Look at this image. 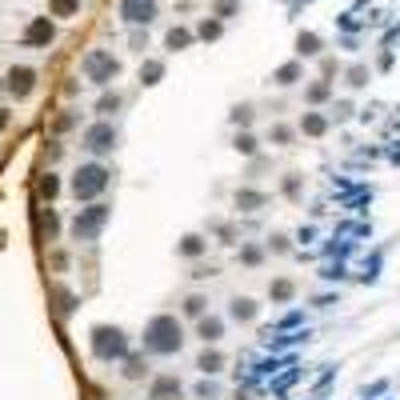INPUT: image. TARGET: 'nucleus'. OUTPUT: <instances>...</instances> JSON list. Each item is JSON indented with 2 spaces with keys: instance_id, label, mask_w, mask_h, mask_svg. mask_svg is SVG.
Listing matches in <instances>:
<instances>
[{
  "instance_id": "17",
  "label": "nucleus",
  "mask_w": 400,
  "mask_h": 400,
  "mask_svg": "<svg viewBox=\"0 0 400 400\" xmlns=\"http://www.w3.org/2000/svg\"><path fill=\"white\" fill-rule=\"evenodd\" d=\"M296 52L301 56H320V36L317 32H301L296 36Z\"/></svg>"
},
{
  "instance_id": "6",
  "label": "nucleus",
  "mask_w": 400,
  "mask_h": 400,
  "mask_svg": "<svg viewBox=\"0 0 400 400\" xmlns=\"http://www.w3.org/2000/svg\"><path fill=\"white\" fill-rule=\"evenodd\" d=\"M120 20L141 29V24H152L157 20V0H120Z\"/></svg>"
},
{
  "instance_id": "9",
  "label": "nucleus",
  "mask_w": 400,
  "mask_h": 400,
  "mask_svg": "<svg viewBox=\"0 0 400 400\" xmlns=\"http://www.w3.org/2000/svg\"><path fill=\"white\" fill-rule=\"evenodd\" d=\"M4 84H8L13 96L24 100V96H32V88H36V72H32V68H13V72L4 77Z\"/></svg>"
},
{
  "instance_id": "35",
  "label": "nucleus",
  "mask_w": 400,
  "mask_h": 400,
  "mask_svg": "<svg viewBox=\"0 0 400 400\" xmlns=\"http://www.w3.org/2000/svg\"><path fill=\"white\" fill-rule=\"evenodd\" d=\"M269 141H276V144H288V141H292V128L276 125V128H272V132H269Z\"/></svg>"
},
{
  "instance_id": "36",
  "label": "nucleus",
  "mask_w": 400,
  "mask_h": 400,
  "mask_svg": "<svg viewBox=\"0 0 400 400\" xmlns=\"http://www.w3.org/2000/svg\"><path fill=\"white\" fill-rule=\"evenodd\" d=\"M365 80H368V68H360V64H356V68H349V84H352V88H360Z\"/></svg>"
},
{
  "instance_id": "27",
  "label": "nucleus",
  "mask_w": 400,
  "mask_h": 400,
  "mask_svg": "<svg viewBox=\"0 0 400 400\" xmlns=\"http://www.w3.org/2000/svg\"><path fill=\"white\" fill-rule=\"evenodd\" d=\"M221 20H200V29H196V36H200V40H216V36H221Z\"/></svg>"
},
{
  "instance_id": "4",
  "label": "nucleus",
  "mask_w": 400,
  "mask_h": 400,
  "mask_svg": "<svg viewBox=\"0 0 400 400\" xmlns=\"http://www.w3.org/2000/svg\"><path fill=\"white\" fill-rule=\"evenodd\" d=\"M109 216H112L109 205H88V208H80L77 221H72V237H77V240H96V237H100V228L109 224Z\"/></svg>"
},
{
  "instance_id": "32",
  "label": "nucleus",
  "mask_w": 400,
  "mask_h": 400,
  "mask_svg": "<svg viewBox=\"0 0 400 400\" xmlns=\"http://www.w3.org/2000/svg\"><path fill=\"white\" fill-rule=\"evenodd\" d=\"M232 125L248 128V125H253V109H248V104H240V109H232Z\"/></svg>"
},
{
  "instance_id": "15",
  "label": "nucleus",
  "mask_w": 400,
  "mask_h": 400,
  "mask_svg": "<svg viewBox=\"0 0 400 400\" xmlns=\"http://www.w3.org/2000/svg\"><path fill=\"white\" fill-rule=\"evenodd\" d=\"M301 132L304 136H324L328 132V116H320V112H308L301 120Z\"/></svg>"
},
{
  "instance_id": "19",
  "label": "nucleus",
  "mask_w": 400,
  "mask_h": 400,
  "mask_svg": "<svg viewBox=\"0 0 400 400\" xmlns=\"http://www.w3.org/2000/svg\"><path fill=\"white\" fill-rule=\"evenodd\" d=\"M205 248H208V244H205V237H196V232L180 240V256H189V260H196V256L205 253Z\"/></svg>"
},
{
  "instance_id": "7",
  "label": "nucleus",
  "mask_w": 400,
  "mask_h": 400,
  "mask_svg": "<svg viewBox=\"0 0 400 400\" xmlns=\"http://www.w3.org/2000/svg\"><path fill=\"white\" fill-rule=\"evenodd\" d=\"M84 148H88V152H96V157H104V152H112V148H116V128H112L109 120H100V125H93L88 132H84Z\"/></svg>"
},
{
  "instance_id": "31",
  "label": "nucleus",
  "mask_w": 400,
  "mask_h": 400,
  "mask_svg": "<svg viewBox=\"0 0 400 400\" xmlns=\"http://www.w3.org/2000/svg\"><path fill=\"white\" fill-rule=\"evenodd\" d=\"M216 397H221V388H216L212 381H200V384H196V400H216Z\"/></svg>"
},
{
  "instance_id": "10",
  "label": "nucleus",
  "mask_w": 400,
  "mask_h": 400,
  "mask_svg": "<svg viewBox=\"0 0 400 400\" xmlns=\"http://www.w3.org/2000/svg\"><path fill=\"white\" fill-rule=\"evenodd\" d=\"M148 397H152V400H180V397H184V384L176 381V376H157Z\"/></svg>"
},
{
  "instance_id": "18",
  "label": "nucleus",
  "mask_w": 400,
  "mask_h": 400,
  "mask_svg": "<svg viewBox=\"0 0 400 400\" xmlns=\"http://www.w3.org/2000/svg\"><path fill=\"white\" fill-rule=\"evenodd\" d=\"M269 296L276 304H285V301H292V296H296V285H292V280H272L269 285Z\"/></svg>"
},
{
  "instance_id": "1",
  "label": "nucleus",
  "mask_w": 400,
  "mask_h": 400,
  "mask_svg": "<svg viewBox=\"0 0 400 400\" xmlns=\"http://www.w3.org/2000/svg\"><path fill=\"white\" fill-rule=\"evenodd\" d=\"M184 344V328L176 317H152L144 324V352H157V356H173Z\"/></svg>"
},
{
  "instance_id": "40",
  "label": "nucleus",
  "mask_w": 400,
  "mask_h": 400,
  "mask_svg": "<svg viewBox=\"0 0 400 400\" xmlns=\"http://www.w3.org/2000/svg\"><path fill=\"white\" fill-rule=\"evenodd\" d=\"M4 88H8V84H0V93H4Z\"/></svg>"
},
{
  "instance_id": "39",
  "label": "nucleus",
  "mask_w": 400,
  "mask_h": 400,
  "mask_svg": "<svg viewBox=\"0 0 400 400\" xmlns=\"http://www.w3.org/2000/svg\"><path fill=\"white\" fill-rule=\"evenodd\" d=\"M8 128V109H0V132Z\"/></svg>"
},
{
  "instance_id": "2",
  "label": "nucleus",
  "mask_w": 400,
  "mask_h": 400,
  "mask_svg": "<svg viewBox=\"0 0 400 400\" xmlns=\"http://www.w3.org/2000/svg\"><path fill=\"white\" fill-rule=\"evenodd\" d=\"M93 356L96 360H125L128 356V336L112 324H96L93 328Z\"/></svg>"
},
{
  "instance_id": "21",
  "label": "nucleus",
  "mask_w": 400,
  "mask_h": 400,
  "mask_svg": "<svg viewBox=\"0 0 400 400\" xmlns=\"http://www.w3.org/2000/svg\"><path fill=\"white\" fill-rule=\"evenodd\" d=\"M308 104H324V100H328V96H333V84H328V80H317V84H308Z\"/></svg>"
},
{
  "instance_id": "30",
  "label": "nucleus",
  "mask_w": 400,
  "mask_h": 400,
  "mask_svg": "<svg viewBox=\"0 0 400 400\" xmlns=\"http://www.w3.org/2000/svg\"><path fill=\"white\" fill-rule=\"evenodd\" d=\"M237 152H244V157H256V136H253V132H240V136H237Z\"/></svg>"
},
{
  "instance_id": "20",
  "label": "nucleus",
  "mask_w": 400,
  "mask_h": 400,
  "mask_svg": "<svg viewBox=\"0 0 400 400\" xmlns=\"http://www.w3.org/2000/svg\"><path fill=\"white\" fill-rule=\"evenodd\" d=\"M164 45L173 48V52H180V48H189V45H192V32H189V29H168Z\"/></svg>"
},
{
  "instance_id": "33",
  "label": "nucleus",
  "mask_w": 400,
  "mask_h": 400,
  "mask_svg": "<svg viewBox=\"0 0 400 400\" xmlns=\"http://www.w3.org/2000/svg\"><path fill=\"white\" fill-rule=\"evenodd\" d=\"M40 224H45V237H48V240H52L56 232H61V221H56V212H52V208L45 212V221H40Z\"/></svg>"
},
{
  "instance_id": "26",
  "label": "nucleus",
  "mask_w": 400,
  "mask_h": 400,
  "mask_svg": "<svg viewBox=\"0 0 400 400\" xmlns=\"http://www.w3.org/2000/svg\"><path fill=\"white\" fill-rule=\"evenodd\" d=\"M52 296H56V312H61V317H68V312H72V304H77V296H72V292H64V288H56Z\"/></svg>"
},
{
  "instance_id": "13",
  "label": "nucleus",
  "mask_w": 400,
  "mask_h": 400,
  "mask_svg": "<svg viewBox=\"0 0 400 400\" xmlns=\"http://www.w3.org/2000/svg\"><path fill=\"white\" fill-rule=\"evenodd\" d=\"M196 368H200V372H205V376H216V372H221L224 368V356L216 349H205L200 352V356H196Z\"/></svg>"
},
{
  "instance_id": "12",
  "label": "nucleus",
  "mask_w": 400,
  "mask_h": 400,
  "mask_svg": "<svg viewBox=\"0 0 400 400\" xmlns=\"http://www.w3.org/2000/svg\"><path fill=\"white\" fill-rule=\"evenodd\" d=\"M256 312H260V304L248 301V296H237V301H232V308H228V317L237 320V324H248V320H256Z\"/></svg>"
},
{
  "instance_id": "34",
  "label": "nucleus",
  "mask_w": 400,
  "mask_h": 400,
  "mask_svg": "<svg viewBox=\"0 0 400 400\" xmlns=\"http://www.w3.org/2000/svg\"><path fill=\"white\" fill-rule=\"evenodd\" d=\"M240 260H244V264H260V260H264V253H260L256 244H248V248H240Z\"/></svg>"
},
{
  "instance_id": "37",
  "label": "nucleus",
  "mask_w": 400,
  "mask_h": 400,
  "mask_svg": "<svg viewBox=\"0 0 400 400\" xmlns=\"http://www.w3.org/2000/svg\"><path fill=\"white\" fill-rule=\"evenodd\" d=\"M237 13V0H221V4H216V16H232Z\"/></svg>"
},
{
  "instance_id": "24",
  "label": "nucleus",
  "mask_w": 400,
  "mask_h": 400,
  "mask_svg": "<svg viewBox=\"0 0 400 400\" xmlns=\"http://www.w3.org/2000/svg\"><path fill=\"white\" fill-rule=\"evenodd\" d=\"M48 13H52V16H77L80 13V0H48Z\"/></svg>"
},
{
  "instance_id": "38",
  "label": "nucleus",
  "mask_w": 400,
  "mask_h": 400,
  "mask_svg": "<svg viewBox=\"0 0 400 400\" xmlns=\"http://www.w3.org/2000/svg\"><path fill=\"white\" fill-rule=\"evenodd\" d=\"M285 192L288 196H296V192H301V180H296V176H285Z\"/></svg>"
},
{
  "instance_id": "23",
  "label": "nucleus",
  "mask_w": 400,
  "mask_h": 400,
  "mask_svg": "<svg viewBox=\"0 0 400 400\" xmlns=\"http://www.w3.org/2000/svg\"><path fill=\"white\" fill-rule=\"evenodd\" d=\"M160 77H164V64L160 61H144L141 64V84H157Z\"/></svg>"
},
{
  "instance_id": "28",
  "label": "nucleus",
  "mask_w": 400,
  "mask_h": 400,
  "mask_svg": "<svg viewBox=\"0 0 400 400\" xmlns=\"http://www.w3.org/2000/svg\"><path fill=\"white\" fill-rule=\"evenodd\" d=\"M56 192H61V180H56L52 173H48V176H40V196H45V200H52Z\"/></svg>"
},
{
  "instance_id": "29",
  "label": "nucleus",
  "mask_w": 400,
  "mask_h": 400,
  "mask_svg": "<svg viewBox=\"0 0 400 400\" xmlns=\"http://www.w3.org/2000/svg\"><path fill=\"white\" fill-rule=\"evenodd\" d=\"M116 109H120V96H116V93H104L100 100H96V112H104V116L116 112Z\"/></svg>"
},
{
  "instance_id": "22",
  "label": "nucleus",
  "mask_w": 400,
  "mask_h": 400,
  "mask_svg": "<svg viewBox=\"0 0 400 400\" xmlns=\"http://www.w3.org/2000/svg\"><path fill=\"white\" fill-rule=\"evenodd\" d=\"M205 308H208V296H200V292H192V296H184V317H205Z\"/></svg>"
},
{
  "instance_id": "16",
  "label": "nucleus",
  "mask_w": 400,
  "mask_h": 400,
  "mask_svg": "<svg viewBox=\"0 0 400 400\" xmlns=\"http://www.w3.org/2000/svg\"><path fill=\"white\" fill-rule=\"evenodd\" d=\"M301 77H304L301 61H288V64H280V68H276V77H272V80H276V84H285V88H288V84H296Z\"/></svg>"
},
{
  "instance_id": "3",
  "label": "nucleus",
  "mask_w": 400,
  "mask_h": 400,
  "mask_svg": "<svg viewBox=\"0 0 400 400\" xmlns=\"http://www.w3.org/2000/svg\"><path fill=\"white\" fill-rule=\"evenodd\" d=\"M112 173L104 164H80L77 176H72V192H77V200H96L100 192L109 189Z\"/></svg>"
},
{
  "instance_id": "5",
  "label": "nucleus",
  "mask_w": 400,
  "mask_h": 400,
  "mask_svg": "<svg viewBox=\"0 0 400 400\" xmlns=\"http://www.w3.org/2000/svg\"><path fill=\"white\" fill-rule=\"evenodd\" d=\"M84 77L93 80V84H112V80L120 77V61L112 52H104V48H93L84 56Z\"/></svg>"
},
{
  "instance_id": "8",
  "label": "nucleus",
  "mask_w": 400,
  "mask_h": 400,
  "mask_svg": "<svg viewBox=\"0 0 400 400\" xmlns=\"http://www.w3.org/2000/svg\"><path fill=\"white\" fill-rule=\"evenodd\" d=\"M52 36H56V29H52V20L48 16H36L29 29H24V45L29 48H40V45H52Z\"/></svg>"
},
{
  "instance_id": "14",
  "label": "nucleus",
  "mask_w": 400,
  "mask_h": 400,
  "mask_svg": "<svg viewBox=\"0 0 400 400\" xmlns=\"http://www.w3.org/2000/svg\"><path fill=\"white\" fill-rule=\"evenodd\" d=\"M269 205V196L264 192H253V189H240L237 192V208H244V212H256V208Z\"/></svg>"
},
{
  "instance_id": "11",
  "label": "nucleus",
  "mask_w": 400,
  "mask_h": 400,
  "mask_svg": "<svg viewBox=\"0 0 400 400\" xmlns=\"http://www.w3.org/2000/svg\"><path fill=\"white\" fill-rule=\"evenodd\" d=\"M196 336H200L205 344H216V340L224 336V320L221 317H200L196 320Z\"/></svg>"
},
{
  "instance_id": "25",
  "label": "nucleus",
  "mask_w": 400,
  "mask_h": 400,
  "mask_svg": "<svg viewBox=\"0 0 400 400\" xmlns=\"http://www.w3.org/2000/svg\"><path fill=\"white\" fill-rule=\"evenodd\" d=\"M144 372H148L144 356H125V376H128V381H141Z\"/></svg>"
}]
</instances>
